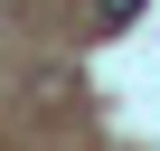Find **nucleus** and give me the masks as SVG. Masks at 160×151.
I'll list each match as a JSON object with an SVG mask.
<instances>
[{
    "label": "nucleus",
    "mask_w": 160,
    "mask_h": 151,
    "mask_svg": "<svg viewBox=\"0 0 160 151\" xmlns=\"http://www.w3.org/2000/svg\"><path fill=\"white\" fill-rule=\"evenodd\" d=\"M94 19H104V29H132V19H141V0H94Z\"/></svg>",
    "instance_id": "f257e3e1"
}]
</instances>
